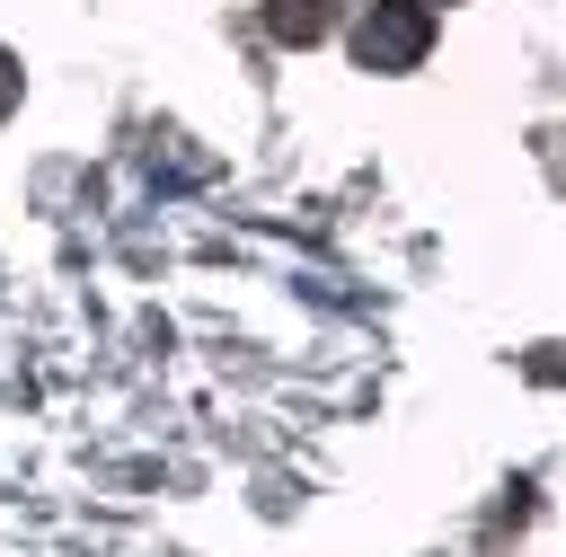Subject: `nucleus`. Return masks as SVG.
<instances>
[{
  "label": "nucleus",
  "instance_id": "f03ea898",
  "mask_svg": "<svg viewBox=\"0 0 566 557\" xmlns=\"http://www.w3.org/2000/svg\"><path fill=\"white\" fill-rule=\"evenodd\" d=\"M265 35L274 44H318L327 35V0H265Z\"/></svg>",
  "mask_w": 566,
  "mask_h": 557
},
{
  "label": "nucleus",
  "instance_id": "7ed1b4c3",
  "mask_svg": "<svg viewBox=\"0 0 566 557\" xmlns=\"http://www.w3.org/2000/svg\"><path fill=\"white\" fill-rule=\"evenodd\" d=\"M18 106V53H0V115Z\"/></svg>",
  "mask_w": 566,
  "mask_h": 557
},
{
  "label": "nucleus",
  "instance_id": "f257e3e1",
  "mask_svg": "<svg viewBox=\"0 0 566 557\" xmlns=\"http://www.w3.org/2000/svg\"><path fill=\"white\" fill-rule=\"evenodd\" d=\"M433 53V9L424 0H363L354 18V62L363 71H416Z\"/></svg>",
  "mask_w": 566,
  "mask_h": 557
}]
</instances>
